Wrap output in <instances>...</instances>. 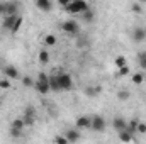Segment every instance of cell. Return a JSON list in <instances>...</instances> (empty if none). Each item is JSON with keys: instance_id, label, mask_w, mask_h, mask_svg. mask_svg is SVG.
Instances as JSON below:
<instances>
[{"instance_id": "6da1fadb", "label": "cell", "mask_w": 146, "mask_h": 144, "mask_svg": "<svg viewBox=\"0 0 146 144\" xmlns=\"http://www.w3.org/2000/svg\"><path fill=\"white\" fill-rule=\"evenodd\" d=\"M88 9H90L88 2H83V0H72V2H68V5L65 7V10H66L68 14H78V15L85 14Z\"/></svg>"}, {"instance_id": "7a4b0ae2", "label": "cell", "mask_w": 146, "mask_h": 144, "mask_svg": "<svg viewBox=\"0 0 146 144\" xmlns=\"http://www.w3.org/2000/svg\"><path fill=\"white\" fill-rule=\"evenodd\" d=\"M34 88H36L41 95H46V93L51 92V88H49V76L44 71H41L37 75L36 81H34Z\"/></svg>"}, {"instance_id": "3957f363", "label": "cell", "mask_w": 146, "mask_h": 144, "mask_svg": "<svg viewBox=\"0 0 146 144\" xmlns=\"http://www.w3.org/2000/svg\"><path fill=\"white\" fill-rule=\"evenodd\" d=\"M56 78H58V83H60V90L61 92H70L73 88V85H75L73 83V76L66 71L56 73Z\"/></svg>"}, {"instance_id": "277c9868", "label": "cell", "mask_w": 146, "mask_h": 144, "mask_svg": "<svg viewBox=\"0 0 146 144\" xmlns=\"http://www.w3.org/2000/svg\"><path fill=\"white\" fill-rule=\"evenodd\" d=\"M61 31L65 34H68V36H76L80 32V24L76 20H73V19H68V20L61 22Z\"/></svg>"}, {"instance_id": "5b68a950", "label": "cell", "mask_w": 146, "mask_h": 144, "mask_svg": "<svg viewBox=\"0 0 146 144\" xmlns=\"http://www.w3.org/2000/svg\"><path fill=\"white\" fill-rule=\"evenodd\" d=\"M36 108L31 107V105H27L26 110H24V115L21 117L22 120H24V124H26V127H31V126H34V122H36Z\"/></svg>"}, {"instance_id": "8992f818", "label": "cell", "mask_w": 146, "mask_h": 144, "mask_svg": "<svg viewBox=\"0 0 146 144\" xmlns=\"http://www.w3.org/2000/svg\"><path fill=\"white\" fill-rule=\"evenodd\" d=\"M2 73H3V76H5L7 80H21V78H22L21 73H19V70H17L14 65H5V66H2Z\"/></svg>"}, {"instance_id": "52a82bcc", "label": "cell", "mask_w": 146, "mask_h": 144, "mask_svg": "<svg viewBox=\"0 0 146 144\" xmlns=\"http://www.w3.org/2000/svg\"><path fill=\"white\" fill-rule=\"evenodd\" d=\"M106 126H107V122H106V119H104L102 115H92V126H90L92 131H95V132H104V131H106Z\"/></svg>"}, {"instance_id": "ba28073f", "label": "cell", "mask_w": 146, "mask_h": 144, "mask_svg": "<svg viewBox=\"0 0 146 144\" xmlns=\"http://www.w3.org/2000/svg\"><path fill=\"white\" fill-rule=\"evenodd\" d=\"M90 126H92V117L90 115H80L75 120V129H78V131L90 129Z\"/></svg>"}, {"instance_id": "9c48e42d", "label": "cell", "mask_w": 146, "mask_h": 144, "mask_svg": "<svg viewBox=\"0 0 146 144\" xmlns=\"http://www.w3.org/2000/svg\"><path fill=\"white\" fill-rule=\"evenodd\" d=\"M131 37H133V41H134V42H143V41H146L145 27H139V26H136V27L133 29V32H131Z\"/></svg>"}, {"instance_id": "30bf717a", "label": "cell", "mask_w": 146, "mask_h": 144, "mask_svg": "<svg viewBox=\"0 0 146 144\" xmlns=\"http://www.w3.org/2000/svg\"><path fill=\"white\" fill-rule=\"evenodd\" d=\"M117 134H119V141L124 143V144L133 143V139H134V132H133L129 127H126L124 131H121V132H117Z\"/></svg>"}, {"instance_id": "8fae6325", "label": "cell", "mask_w": 146, "mask_h": 144, "mask_svg": "<svg viewBox=\"0 0 146 144\" xmlns=\"http://www.w3.org/2000/svg\"><path fill=\"white\" fill-rule=\"evenodd\" d=\"M63 136L66 137V141L70 144H75V143H78V139H80V131L78 129H66Z\"/></svg>"}, {"instance_id": "7c38bea8", "label": "cell", "mask_w": 146, "mask_h": 144, "mask_svg": "<svg viewBox=\"0 0 146 144\" xmlns=\"http://www.w3.org/2000/svg\"><path fill=\"white\" fill-rule=\"evenodd\" d=\"M112 127H114L117 132H121V131H124V129L127 127V120H126L124 117L117 115V117H114V120H112Z\"/></svg>"}, {"instance_id": "4fadbf2b", "label": "cell", "mask_w": 146, "mask_h": 144, "mask_svg": "<svg viewBox=\"0 0 146 144\" xmlns=\"http://www.w3.org/2000/svg\"><path fill=\"white\" fill-rule=\"evenodd\" d=\"M15 19H17V15H5L3 20H2V27H3L5 31H10V32H12L14 24H15Z\"/></svg>"}, {"instance_id": "5bb4252c", "label": "cell", "mask_w": 146, "mask_h": 144, "mask_svg": "<svg viewBox=\"0 0 146 144\" xmlns=\"http://www.w3.org/2000/svg\"><path fill=\"white\" fill-rule=\"evenodd\" d=\"M36 7L41 10V12H51L53 9V2L51 0H36Z\"/></svg>"}, {"instance_id": "9a60e30c", "label": "cell", "mask_w": 146, "mask_h": 144, "mask_svg": "<svg viewBox=\"0 0 146 144\" xmlns=\"http://www.w3.org/2000/svg\"><path fill=\"white\" fill-rule=\"evenodd\" d=\"M100 93H102V87H99V85H94V87H87L85 88V95L90 97V98H95Z\"/></svg>"}, {"instance_id": "2e32d148", "label": "cell", "mask_w": 146, "mask_h": 144, "mask_svg": "<svg viewBox=\"0 0 146 144\" xmlns=\"http://www.w3.org/2000/svg\"><path fill=\"white\" fill-rule=\"evenodd\" d=\"M124 66H127V59H126V56H124V54H117V56L114 58V68L121 70V68H124Z\"/></svg>"}, {"instance_id": "e0dca14e", "label": "cell", "mask_w": 146, "mask_h": 144, "mask_svg": "<svg viewBox=\"0 0 146 144\" xmlns=\"http://www.w3.org/2000/svg\"><path fill=\"white\" fill-rule=\"evenodd\" d=\"M24 127H26V124H24L22 119H14L12 124H10V129L12 131H17V132H24Z\"/></svg>"}, {"instance_id": "ac0fdd59", "label": "cell", "mask_w": 146, "mask_h": 144, "mask_svg": "<svg viewBox=\"0 0 146 144\" xmlns=\"http://www.w3.org/2000/svg\"><path fill=\"white\" fill-rule=\"evenodd\" d=\"M49 88H51V92H54V93H60V92H61L56 75H51V76H49Z\"/></svg>"}, {"instance_id": "d6986e66", "label": "cell", "mask_w": 146, "mask_h": 144, "mask_svg": "<svg viewBox=\"0 0 146 144\" xmlns=\"http://www.w3.org/2000/svg\"><path fill=\"white\" fill-rule=\"evenodd\" d=\"M145 80H146V76L141 71L133 73V76H131V81H133L134 85H141V83H145Z\"/></svg>"}, {"instance_id": "ffe728a7", "label": "cell", "mask_w": 146, "mask_h": 144, "mask_svg": "<svg viewBox=\"0 0 146 144\" xmlns=\"http://www.w3.org/2000/svg\"><path fill=\"white\" fill-rule=\"evenodd\" d=\"M37 59H39L41 65H48V63H49V53H48L46 49H41L39 54H37Z\"/></svg>"}, {"instance_id": "44dd1931", "label": "cell", "mask_w": 146, "mask_h": 144, "mask_svg": "<svg viewBox=\"0 0 146 144\" xmlns=\"http://www.w3.org/2000/svg\"><path fill=\"white\" fill-rule=\"evenodd\" d=\"M82 19H83V22H87V24L94 22V19H95V14H94V10H92V9H88L85 14H82Z\"/></svg>"}, {"instance_id": "7402d4cb", "label": "cell", "mask_w": 146, "mask_h": 144, "mask_svg": "<svg viewBox=\"0 0 146 144\" xmlns=\"http://www.w3.org/2000/svg\"><path fill=\"white\" fill-rule=\"evenodd\" d=\"M138 65L141 70H146V51H139L138 53Z\"/></svg>"}, {"instance_id": "603a6c76", "label": "cell", "mask_w": 146, "mask_h": 144, "mask_svg": "<svg viewBox=\"0 0 146 144\" xmlns=\"http://www.w3.org/2000/svg\"><path fill=\"white\" fill-rule=\"evenodd\" d=\"M22 22H24V17H22V15H17V19H15V24H14V29H12V34H17V32L21 31V27H22Z\"/></svg>"}, {"instance_id": "cb8c5ba5", "label": "cell", "mask_w": 146, "mask_h": 144, "mask_svg": "<svg viewBox=\"0 0 146 144\" xmlns=\"http://www.w3.org/2000/svg\"><path fill=\"white\" fill-rule=\"evenodd\" d=\"M56 41H58V39H56L54 34H46V36H44V46H54Z\"/></svg>"}, {"instance_id": "d4e9b609", "label": "cell", "mask_w": 146, "mask_h": 144, "mask_svg": "<svg viewBox=\"0 0 146 144\" xmlns=\"http://www.w3.org/2000/svg\"><path fill=\"white\" fill-rule=\"evenodd\" d=\"M129 97H131V93H129L127 90H119V92H117V98L122 100V102H124V100H129Z\"/></svg>"}, {"instance_id": "484cf974", "label": "cell", "mask_w": 146, "mask_h": 144, "mask_svg": "<svg viewBox=\"0 0 146 144\" xmlns=\"http://www.w3.org/2000/svg\"><path fill=\"white\" fill-rule=\"evenodd\" d=\"M136 134H141V136L146 134V122L145 120H139V124H138V127H136Z\"/></svg>"}, {"instance_id": "4316f807", "label": "cell", "mask_w": 146, "mask_h": 144, "mask_svg": "<svg viewBox=\"0 0 146 144\" xmlns=\"http://www.w3.org/2000/svg\"><path fill=\"white\" fill-rule=\"evenodd\" d=\"M21 80H22V85L27 87V88H29V87H34V81H36V80H33L31 76H22Z\"/></svg>"}, {"instance_id": "83f0119b", "label": "cell", "mask_w": 146, "mask_h": 144, "mask_svg": "<svg viewBox=\"0 0 146 144\" xmlns=\"http://www.w3.org/2000/svg\"><path fill=\"white\" fill-rule=\"evenodd\" d=\"M10 87H12V81L10 80H7V78H2L0 80V88L2 90H9Z\"/></svg>"}, {"instance_id": "f1b7e54d", "label": "cell", "mask_w": 146, "mask_h": 144, "mask_svg": "<svg viewBox=\"0 0 146 144\" xmlns=\"http://www.w3.org/2000/svg\"><path fill=\"white\" fill-rule=\"evenodd\" d=\"M117 73H119V76H127V75L131 73L129 65H127V66H124V68H121V70H117Z\"/></svg>"}, {"instance_id": "f546056e", "label": "cell", "mask_w": 146, "mask_h": 144, "mask_svg": "<svg viewBox=\"0 0 146 144\" xmlns=\"http://www.w3.org/2000/svg\"><path fill=\"white\" fill-rule=\"evenodd\" d=\"M54 144H70V143H68L66 137L61 134V136H56V137H54Z\"/></svg>"}, {"instance_id": "4dcf8cb0", "label": "cell", "mask_w": 146, "mask_h": 144, "mask_svg": "<svg viewBox=\"0 0 146 144\" xmlns=\"http://www.w3.org/2000/svg\"><path fill=\"white\" fill-rule=\"evenodd\" d=\"M133 10H134L136 14H139V12L143 10V7H141V3H133Z\"/></svg>"}, {"instance_id": "1f68e13d", "label": "cell", "mask_w": 146, "mask_h": 144, "mask_svg": "<svg viewBox=\"0 0 146 144\" xmlns=\"http://www.w3.org/2000/svg\"><path fill=\"white\" fill-rule=\"evenodd\" d=\"M0 15H5V2H0Z\"/></svg>"}, {"instance_id": "d6a6232c", "label": "cell", "mask_w": 146, "mask_h": 144, "mask_svg": "<svg viewBox=\"0 0 146 144\" xmlns=\"http://www.w3.org/2000/svg\"><path fill=\"white\" fill-rule=\"evenodd\" d=\"M0 68H2V58H0Z\"/></svg>"}, {"instance_id": "836d02e7", "label": "cell", "mask_w": 146, "mask_h": 144, "mask_svg": "<svg viewBox=\"0 0 146 144\" xmlns=\"http://www.w3.org/2000/svg\"><path fill=\"white\" fill-rule=\"evenodd\" d=\"M0 104H2V98H0Z\"/></svg>"}, {"instance_id": "e575fe53", "label": "cell", "mask_w": 146, "mask_h": 144, "mask_svg": "<svg viewBox=\"0 0 146 144\" xmlns=\"http://www.w3.org/2000/svg\"><path fill=\"white\" fill-rule=\"evenodd\" d=\"M145 32H146V27H145Z\"/></svg>"}, {"instance_id": "d590c367", "label": "cell", "mask_w": 146, "mask_h": 144, "mask_svg": "<svg viewBox=\"0 0 146 144\" xmlns=\"http://www.w3.org/2000/svg\"><path fill=\"white\" fill-rule=\"evenodd\" d=\"M145 83H146V80H145Z\"/></svg>"}]
</instances>
